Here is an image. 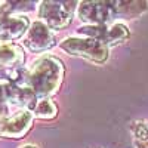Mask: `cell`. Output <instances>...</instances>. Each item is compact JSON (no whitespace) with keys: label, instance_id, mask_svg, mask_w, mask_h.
I'll use <instances>...</instances> for the list:
<instances>
[{"label":"cell","instance_id":"cell-6","mask_svg":"<svg viewBox=\"0 0 148 148\" xmlns=\"http://www.w3.org/2000/svg\"><path fill=\"white\" fill-rule=\"evenodd\" d=\"M33 114L28 110H21L15 116L0 120V135L8 138H21L31 127Z\"/></svg>","mask_w":148,"mask_h":148},{"label":"cell","instance_id":"cell-2","mask_svg":"<svg viewBox=\"0 0 148 148\" xmlns=\"http://www.w3.org/2000/svg\"><path fill=\"white\" fill-rule=\"evenodd\" d=\"M61 47L67 51L70 55H79V56H83V58H88L93 62H105L107 58H108V49L107 46L96 40V39H67L61 43Z\"/></svg>","mask_w":148,"mask_h":148},{"label":"cell","instance_id":"cell-8","mask_svg":"<svg viewBox=\"0 0 148 148\" xmlns=\"http://www.w3.org/2000/svg\"><path fill=\"white\" fill-rule=\"evenodd\" d=\"M28 18L24 15H5L0 18V42L5 45L16 40L28 30Z\"/></svg>","mask_w":148,"mask_h":148},{"label":"cell","instance_id":"cell-10","mask_svg":"<svg viewBox=\"0 0 148 148\" xmlns=\"http://www.w3.org/2000/svg\"><path fill=\"white\" fill-rule=\"evenodd\" d=\"M56 111H58L56 105L51 99L43 98V99H40L39 102H36L33 113H34V116L40 117V119H53L56 116Z\"/></svg>","mask_w":148,"mask_h":148},{"label":"cell","instance_id":"cell-11","mask_svg":"<svg viewBox=\"0 0 148 148\" xmlns=\"http://www.w3.org/2000/svg\"><path fill=\"white\" fill-rule=\"evenodd\" d=\"M135 138L139 145V148H148V129L142 125V123H136L133 126Z\"/></svg>","mask_w":148,"mask_h":148},{"label":"cell","instance_id":"cell-12","mask_svg":"<svg viewBox=\"0 0 148 148\" xmlns=\"http://www.w3.org/2000/svg\"><path fill=\"white\" fill-rule=\"evenodd\" d=\"M6 104H8V99H6V90H5V84L0 83V111H6Z\"/></svg>","mask_w":148,"mask_h":148},{"label":"cell","instance_id":"cell-13","mask_svg":"<svg viewBox=\"0 0 148 148\" xmlns=\"http://www.w3.org/2000/svg\"><path fill=\"white\" fill-rule=\"evenodd\" d=\"M2 5H5V2H0V10H9L10 9L9 6H2Z\"/></svg>","mask_w":148,"mask_h":148},{"label":"cell","instance_id":"cell-14","mask_svg":"<svg viewBox=\"0 0 148 148\" xmlns=\"http://www.w3.org/2000/svg\"><path fill=\"white\" fill-rule=\"evenodd\" d=\"M21 148H36L34 145H24V147H21Z\"/></svg>","mask_w":148,"mask_h":148},{"label":"cell","instance_id":"cell-1","mask_svg":"<svg viewBox=\"0 0 148 148\" xmlns=\"http://www.w3.org/2000/svg\"><path fill=\"white\" fill-rule=\"evenodd\" d=\"M64 76V67L53 56H43L33 65L27 74V86L37 96L46 98L55 93Z\"/></svg>","mask_w":148,"mask_h":148},{"label":"cell","instance_id":"cell-5","mask_svg":"<svg viewBox=\"0 0 148 148\" xmlns=\"http://www.w3.org/2000/svg\"><path fill=\"white\" fill-rule=\"evenodd\" d=\"M80 33L88 34L92 39L102 42L105 46L108 45H117L125 42L129 37V30L123 24H114L113 27H104V25H95V27H83Z\"/></svg>","mask_w":148,"mask_h":148},{"label":"cell","instance_id":"cell-4","mask_svg":"<svg viewBox=\"0 0 148 148\" xmlns=\"http://www.w3.org/2000/svg\"><path fill=\"white\" fill-rule=\"evenodd\" d=\"M113 5L114 2H84L79 8V16L83 21L96 22L98 25H102L116 16L117 9Z\"/></svg>","mask_w":148,"mask_h":148},{"label":"cell","instance_id":"cell-3","mask_svg":"<svg viewBox=\"0 0 148 148\" xmlns=\"http://www.w3.org/2000/svg\"><path fill=\"white\" fill-rule=\"evenodd\" d=\"M76 5V2H42L39 8V16L46 22L49 28H64L71 21Z\"/></svg>","mask_w":148,"mask_h":148},{"label":"cell","instance_id":"cell-7","mask_svg":"<svg viewBox=\"0 0 148 148\" xmlns=\"http://www.w3.org/2000/svg\"><path fill=\"white\" fill-rule=\"evenodd\" d=\"M25 45L33 52H42L55 45V36L46 24L36 21L28 30Z\"/></svg>","mask_w":148,"mask_h":148},{"label":"cell","instance_id":"cell-9","mask_svg":"<svg viewBox=\"0 0 148 148\" xmlns=\"http://www.w3.org/2000/svg\"><path fill=\"white\" fill-rule=\"evenodd\" d=\"M24 64V51L16 45H2L0 46V65L12 70L19 68Z\"/></svg>","mask_w":148,"mask_h":148}]
</instances>
